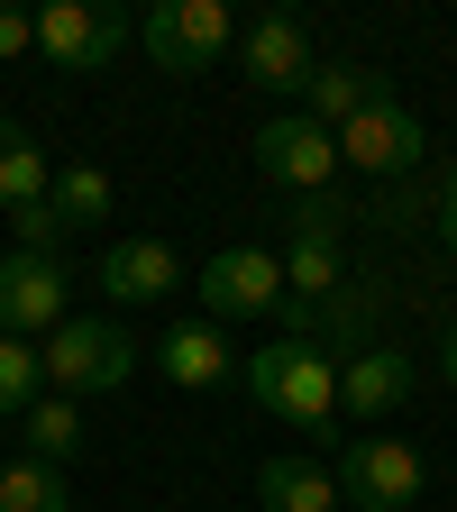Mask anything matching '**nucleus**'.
Returning <instances> with one entry per match:
<instances>
[{
	"mask_svg": "<svg viewBox=\"0 0 457 512\" xmlns=\"http://www.w3.org/2000/svg\"><path fill=\"white\" fill-rule=\"evenodd\" d=\"M238 375H247V394L266 403L275 421H293V430H311V439H330V430H339V366L320 357L311 339H275V348H256Z\"/></svg>",
	"mask_w": 457,
	"mask_h": 512,
	"instance_id": "obj_1",
	"label": "nucleus"
},
{
	"mask_svg": "<svg viewBox=\"0 0 457 512\" xmlns=\"http://www.w3.org/2000/svg\"><path fill=\"white\" fill-rule=\"evenodd\" d=\"M37 357H46V394H64V403H83V394H119L128 375H138V339L119 330V320H64L55 339H37Z\"/></svg>",
	"mask_w": 457,
	"mask_h": 512,
	"instance_id": "obj_2",
	"label": "nucleus"
},
{
	"mask_svg": "<svg viewBox=\"0 0 457 512\" xmlns=\"http://www.w3.org/2000/svg\"><path fill=\"white\" fill-rule=\"evenodd\" d=\"M430 485L412 439H339V494L348 512H412Z\"/></svg>",
	"mask_w": 457,
	"mask_h": 512,
	"instance_id": "obj_3",
	"label": "nucleus"
},
{
	"mask_svg": "<svg viewBox=\"0 0 457 512\" xmlns=\"http://www.w3.org/2000/svg\"><path fill=\"white\" fill-rule=\"evenodd\" d=\"M147 55L165 64V74H211V64L238 46V19L220 10V0H156V10L138 19Z\"/></svg>",
	"mask_w": 457,
	"mask_h": 512,
	"instance_id": "obj_4",
	"label": "nucleus"
},
{
	"mask_svg": "<svg viewBox=\"0 0 457 512\" xmlns=\"http://www.w3.org/2000/svg\"><path fill=\"white\" fill-rule=\"evenodd\" d=\"M74 320V284H64V256H0V339H55Z\"/></svg>",
	"mask_w": 457,
	"mask_h": 512,
	"instance_id": "obj_5",
	"label": "nucleus"
},
{
	"mask_svg": "<svg viewBox=\"0 0 457 512\" xmlns=\"http://www.w3.org/2000/svg\"><path fill=\"white\" fill-rule=\"evenodd\" d=\"M284 256L275 247H220L202 266V320H284Z\"/></svg>",
	"mask_w": 457,
	"mask_h": 512,
	"instance_id": "obj_6",
	"label": "nucleus"
},
{
	"mask_svg": "<svg viewBox=\"0 0 457 512\" xmlns=\"http://www.w3.org/2000/svg\"><path fill=\"white\" fill-rule=\"evenodd\" d=\"M256 174L311 202V192H330V183H339V138H330L320 119L284 110V119H266V128H256Z\"/></svg>",
	"mask_w": 457,
	"mask_h": 512,
	"instance_id": "obj_7",
	"label": "nucleus"
},
{
	"mask_svg": "<svg viewBox=\"0 0 457 512\" xmlns=\"http://www.w3.org/2000/svg\"><path fill=\"white\" fill-rule=\"evenodd\" d=\"M37 46L64 64V74H101V64L128 46V10L119 0H46L37 10Z\"/></svg>",
	"mask_w": 457,
	"mask_h": 512,
	"instance_id": "obj_8",
	"label": "nucleus"
},
{
	"mask_svg": "<svg viewBox=\"0 0 457 512\" xmlns=\"http://www.w3.org/2000/svg\"><path fill=\"white\" fill-rule=\"evenodd\" d=\"M238 74L256 83V92H311V28H302V10H256L247 28H238Z\"/></svg>",
	"mask_w": 457,
	"mask_h": 512,
	"instance_id": "obj_9",
	"label": "nucleus"
},
{
	"mask_svg": "<svg viewBox=\"0 0 457 512\" xmlns=\"http://www.w3.org/2000/svg\"><path fill=\"white\" fill-rule=\"evenodd\" d=\"M421 147H430V138H421V119H412L394 92H375V101L339 128V165H357V174H375V183H384V174H412Z\"/></svg>",
	"mask_w": 457,
	"mask_h": 512,
	"instance_id": "obj_10",
	"label": "nucleus"
},
{
	"mask_svg": "<svg viewBox=\"0 0 457 512\" xmlns=\"http://www.w3.org/2000/svg\"><path fill=\"white\" fill-rule=\"evenodd\" d=\"M412 384H421V375H412L403 348H366V357L339 366V412H348V421H384V412L412 403Z\"/></svg>",
	"mask_w": 457,
	"mask_h": 512,
	"instance_id": "obj_11",
	"label": "nucleus"
},
{
	"mask_svg": "<svg viewBox=\"0 0 457 512\" xmlns=\"http://www.w3.org/2000/svg\"><path fill=\"white\" fill-rule=\"evenodd\" d=\"M183 284V256L165 247V238H119L110 256H101V293L110 302H165Z\"/></svg>",
	"mask_w": 457,
	"mask_h": 512,
	"instance_id": "obj_12",
	"label": "nucleus"
},
{
	"mask_svg": "<svg viewBox=\"0 0 457 512\" xmlns=\"http://www.w3.org/2000/svg\"><path fill=\"white\" fill-rule=\"evenodd\" d=\"M256 503L266 512H348L339 467H320V458H266L256 467Z\"/></svg>",
	"mask_w": 457,
	"mask_h": 512,
	"instance_id": "obj_13",
	"label": "nucleus"
},
{
	"mask_svg": "<svg viewBox=\"0 0 457 512\" xmlns=\"http://www.w3.org/2000/svg\"><path fill=\"white\" fill-rule=\"evenodd\" d=\"M247 357L229 348V330L220 320H183V330H165V375L174 384H229Z\"/></svg>",
	"mask_w": 457,
	"mask_h": 512,
	"instance_id": "obj_14",
	"label": "nucleus"
},
{
	"mask_svg": "<svg viewBox=\"0 0 457 512\" xmlns=\"http://www.w3.org/2000/svg\"><path fill=\"white\" fill-rule=\"evenodd\" d=\"M46 192H55V165H46V147L28 138V128L19 119H0V211H37L46 202Z\"/></svg>",
	"mask_w": 457,
	"mask_h": 512,
	"instance_id": "obj_15",
	"label": "nucleus"
},
{
	"mask_svg": "<svg viewBox=\"0 0 457 512\" xmlns=\"http://www.w3.org/2000/svg\"><path fill=\"white\" fill-rule=\"evenodd\" d=\"M375 92H384V74H366V64H320V74H311V92H302V119H320V128L339 138V128H348Z\"/></svg>",
	"mask_w": 457,
	"mask_h": 512,
	"instance_id": "obj_16",
	"label": "nucleus"
},
{
	"mask_svg": "<svg viewBox=\"0 0 457 512\" xmlns=\"http://www.w3.org/2000/svg\"><path fill=\"white\" fill-rule=\"evenodd\" d=\"M284 293L311 311L320 293H339V229H302L293 220V247H284Z\"/></svg>",
	"mask_w": 457,
	"mask_h": 512,
	"instance_id": "obj_17",
	"label": "nucleus"
},
{
	"mask_svg": "<svg viewBox=\"0 0 457 512\" xmlns=\"http://www.w3.org/2000/svg\"><path fill=\"white\" fill-rule=\"evenodd\" d=\"M19 439H28V458H46V467H74L83 458V403H64V394H46V403H28L19 412Z\"/></svg>",
	"mask_w": 457,
	"mask_h": 512,
	"instance_id": "obj_18",
	"label": "nucleus"
},
{
	"mask_svg": "<svg viewBox=\"0 0 457 512\" xmlns=\"http://www.w3.org/2000/svg\"><path fill=\"white\" fill-rule=\"evenodd\" d=\"M0 512H74L64 467H46V458H10V467H0Z\"/></svg>",
	"mask_w": 457,
	"mask_h": 512,
	"instance_id": "obj_19",
	"label": "nucleus"
},
{
	"mask_svg": "<svg viewBox=\"0 0 457 512\" xmlns=\"http://www.w3.org/2000/svg\"><path fill=\"white\" fill-rule=\"evenodd\" d=\"M46 202H55L64 229H92V220H110V174L101 165H55V192H46Z\"/></svg>",
	"mask_w": 457,
	"mask_h": 512,
	"instance_id": "obj_20",
	"label": "nucleus"
},
{
	"mask_svg": "<svg viewBox=\"0 0 457 512\" xmlns=\"http://www.w3.org/2000/svg\"><path fill=\"white\" fill-rule=\"evenodd\" d=\"M28 403H46V357H37V339H0V412H28Z\"/></svg>",
	"mask_w": 457,
	"mask_h": 512,
	"instance_id": "obj_21",
	"label": "nucleus"
},
{
	"mask_svg": "<svg viewBox=\"0 0 457 512\" xmlns=\"http://www.w3.org/2000/svg\"><path fill=\"white\" fill-rule=\"evenodd\" d=\"M28 46H37V19H28V10H10V0H0V64H19Z\"/></svg>",
	"mask_w": 457,
	"mask_h": 512,
	"instance_id": "obj_22",
	"label": "nucleus"
},
{
	"mask_svg": "<svg viewBox=\"0 0 457 512\" xmlns=\"http://www.w3.org/2000/svg\"><path fill=\"white\" fill-rule=\"evenodd\" d=\"M439 238L457 247V174H448V192H439Z\"/></svg>",
	"mask_w": 457,
	"mask_h": 512,
	"instance_id": "obj_23",
	"label": "nucleus"
},
{
	"mask_svg": "<svg viewBox=\"0 0 457 512\" xmlns=\"http://www.w3.org/2000/svg\"><path fill=\"white\" fill-rule=\"evenodd\" d=\"M439 375L457 384V320H448V339H439Z\"/></svg>",
	"mask_w": 457,
	"mask_h": 512,
	"instance_id": "obj_24",
	"label": "nucleus"
}]
</instances>
